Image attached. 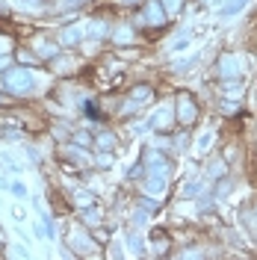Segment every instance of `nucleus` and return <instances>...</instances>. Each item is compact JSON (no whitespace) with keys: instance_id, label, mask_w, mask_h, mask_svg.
Wrapping results in <instances>:
<instances>
[{"instance_id":"1","label":"nucleus","mask_w":257,"mask_h":260,"mask_svg":"<svg viewBox=\"0 0 257 260\" xmlns=\"http://www.w3.org/2000/svg\"><path fill=\"white\" fill-rule=\"evenodd\" d=\"M33 77L24 71V65L21 68H12V71H6L3 74V89L6 92H12V95H30L33 92Z\"/></svg>"},{"instance_id":"2","label":"nucleus","mask_w":257,"mask_h":260,"mask_svg":"<svg viewBox=\"0 0 257 260\" xmlns=\"http://www.w3.org/2000/svg\"><path fill=\"white\" fill-rule=\"evenodd\" d=\"M169 172H172V166H169L166 160H157V154H151V169H148V180H145V186H148L151 192L166 189V183H169Z\"/></svg>"},{"instance_id":"3","label":"nucleus","mask_w":257,"mask_h":260,"mask_svg":"<svg viewBox=\"0 0 257 260\" xmlns=\"http://www.w3.org/2000/svg\"><path fill=\"white\" fill-rule=\"evenodd\" d=\"M195 118H198V104H195V98L189 92H180L177 95V121L183 124V127H189L195 124Z\"/></svg>"},{"instance_id":"4","label":"nucleus","mask_w":257,"mask_h":260,"mask_svg":"<svg viewBox=\"0 0 257 260\" xmlns=\"http://www.w3.org/2000/svg\"><path fill=\"white\" fill-rule=\"evenodd\" d=\"M219 74H222V77H237V74H240V62H237V59H234V56H222V59H219Z\"/></svg>"},{"instance_id":"5","label":"nucleus","mask_w":257,"mask_h":260,"mask_svg":"<svg viewBox=\"0 0 257 260\" xmlns=\"http://www.w3.org/2000/svg\"><path fill=\"white\" fill-rule=\"evenodd\" d=\"M80 39H83V27H77V24H74V27H65V30L59 32V42H62L65 48H71V45H77Z\"/></svg>"},{"instance_id":"6","label":"nucleus","mask_w":257,"mask_h":260,"mask_svg":"<svg viewBox=\"0 0 257 260\" xmlns=\"http://www.w3.org/2000/svg\"><path fill=\"white\" fill-rule=\"evenodd\" d=\"M145 24H154V27H160V24H166V15H163L160 3H148V9H145Z\"/></svg>"},{"instance_id":"7","label":"nucleus","mask_w":257,"mask_h":260,"mask_svg":"<svg viewBox=\"0 0 257 260\" xmlns=\"http://www.w3.org/2000/svg\"><path fill=\"white\" fill-rule=\"evenodd\" d=\"M151 127H157V130H169V127H172V110H169V107H163L160 113L154 115Z\"/></svg>"},{"instance_id":"8","label":"nucleus","mask_w":257,"mask_h":260,"mask_svg":"<svg viewBox=\"0 0 257 260\" xmlns=\"http://www.w3.org/2000/svg\"><path fill=\"white\" fill-rule=\"evenodd\" d=\"M113 42L115 45H130L133 42V27H115V32H113Z\"/></svg>"},{"instance_id":"9","label":"nucleus","mask_w":257,"mask_h":260,"mask_svg":"<svg viewBox=\"0 0 257 260\" xmlns=\"http://www.w3.org/2000/svg\"><path fill=\"white\" fill-rule=\"evenodd\" d=\"M130 98H133V101H136V104H139V101H151V98H154V89H151V86H136V89H133V92H130Z\"/></svg>"},{"instance_id":"10","label":"nucleus","mask_w":257,"mask_h":260,"mask_svg":"<svg viewBox=\"0 0 257 260\" xmlns=\"http://www.w3.org/2000/svg\"><path fill=\"white\" fill-rule=\"evenodd\" d=\"M151 240H154V251H157V254H163V251L169 248V237H166L163 231H154V234H151Z\"/></svg>"},{"instance_id":"11","label":"nucleus","mask_w":257,"mask_h":260,"mask_svg":"<svg viewBox=\"0 0 257 260\" xmlns=\"http://www.w3.org/2000/svg\"><path fill=\"white\" fill-rule=\"evenodd\" d=\"M245 3H248V0H231V3H228L225 9H222V18H231V15H237V12H240V9L245 6Z\"/></svg>"},{"instance_id":"12","label":"nucleus","mask_w":257,"mask_h":260,"mask_svg":"<svg viewBox=\"0 0 257 260\" xmlns=\"http://www.w3.org/2000/svg\"><path fill=\"white\" fill-rule=\"evenodd\" d=\"M15 59H18L21 65H39V59H36V53H30V50H24V48H21V50L15 53Z\"/></svg>"},{"instance_id":"13","label":"nucleus","mask_w":257,"mask_h":260,"mask_svg":"<svg viewBox=\"0 0 257 260\" xmlns=\"http://www.w3.org/2000/svg\"><path fill=\"white\" fill-rule=\"evenodd\" d=\"M74 201H77L80 207H89V204H95V195H92V192H83V189H77V192H74Z\"/></svg>"},{"instance_id":"14","label":"nucleus","mask_w":257,"mask_h":260,"mask_svg":"<svg viewBox=\"0 0 257 260\" xmlns=\"http://www.w3.org/2000/svg\"><path fill=\"white\" fill-rule=\"evenodd\" d=\"M160 6L166 9V15H175L177 9L183 6V0H160Z\"/></svg>"},{"instance_id":"15","label":"nucleus","mask_w":257,"mask_h":260,"mask_svg":"<svg viewBox=\"0 0 257 260\" xmlns=\"http://www.w3.org/2000/svg\"><path fill=\"white\" fill-rule=\"evenodd\" d=\"M95 142H98V148H104V151H110V148L115 145V136H110V133H101V136H98Z\"/></svg>"},{"instance_id":"16","label":"nucleus","mask_w":257,"mask_h":260,"mask_svg":"<svg viewBox=\"0 0 257 260\" xmlns=\"http://www.w3.org/2000/svg\"><path fill=\"white\" fill-rule=\"evenodd\" d=\"M56 45H53V42H42V45H39V56H56Z\"/></svg>"},{"instance_id":"17","label":"nucleus","mask_w":257,"mask_h":260,"mask_svg":"<svg viewBox=\"0 0 257 260\" xmlns=\"http://www.w3.org/2000/svg\"><path fill=\"white\" fill-rule=\"evenodd\" d=\"M225 92H228V95H237V98H240L242 95V86L234 80V77H228V80H225Z\"/></svg>"},{"instance_id":"18","label":"nucleus","mask_w":257,"mask_h":260,"mask_svg":"<svg viewBox=\"0 0 257 260\" xmlns=\"http://www.w3.org/2000/svg\"><path fill=\"white\" fill-rule=\"evenodd\" d=\"M237 110H240V104H234V101H225V104H222V113L225 115H234Z\"/></svg>"},{"instance_id":"19","label":"nucleus","mask_w":257,"mask_h":260,"mask_svg":"<svg viewBox=\"0 0 257 260\" xmlns=\"http://www.w3.org/2000/svg\"><path fill=\"white\" fill-rule=\"evenodd\" d=\"M222 175H225V166H222V162L210 166V178H222Z\"/></svg>"},{"instance_id":"20","label":"nucleus","mask_w":257,"mask_h":260,"mask_svg":"<svg viewBox=\"0 0 257 260\" xmlns=\"http://www.w3.org/2000/svg\"><path fill=\"white\" fill-rule=\"evenodd\" d=\"M139 207H145V213H154V210H157V201H151V198H142V201H139Z\"/></svg>"},{"instance_id":"21","label":"nucleus","mask_w":257,"mask_h":260,"mask_svg":"<svg viewBox=\"0 0 257 260\" xmlns=\"http://www.w3.org/2000/svg\"><path fill=\"white\" fill-rule=\"evenodd\" d=\"M83 216H86V222H89V225H95V222H98V210H92V204L86 207V213H83Z\"/></svg>"},{"instance_id":"22","label":"nucleus","mask_w":257,"mask_h":260,"mask_svg":"<svg viewBox=\"0 0 257 260\" xmlns=\"http://www.w3.org/2000/svg\"><path fill=\"white\" fill-rule=\"evenodd\" d=\"M74 145H89V136H86V133H74Z\"/></svg>"},{"instance_id":"23","label":"nucleus","mask_w":257,"mask_h":260,"mask_svg":"<svg viewBox=\"0 0 257 260\" xmlns=\"http://www.w3.org/2000/svg\"><path fill=\"white\" fill-rule=\"evenodd\" d=\"M198 189H201L198 183H186V186H183V195H198Z\"/></svg>"},{"instance_id":"24","label":"nucleus","mask_w":257,"mask_h":260,"mask_svg":"<svg viewBox=\"0 0 257 260\" xmlns=\"http://www.w3.org/2000/svg\"><path fill=\"white\" fill-rule=\"evenodd\" d=\"M228 192H231V183L222 180V183H219V189H216V195H228Z\"/></svg>"},{"instance_id":"25","label":"nucleus","mask_w":257,"mask_h":260,"mask_svg":"<svg viewBox=\"0 0 257 260\" xmlns=\"http://www.w3.org/2000/svg\"><path fill=\"white\" fill-rule=\"evenodd\" d=\"M9 254H12V257H24V248H18L15 245V248H9Z\"/></svg>"},{"instance_id":"26","label":"nucleus","mask_w":257,"mask_h":260,"mask_svg":"<svg viewBox=\"0 0 257 260\" xmlns=\"http://www.w3.org/2000/svg\"><path fill=\"white\" fill-rule=\"evenodd\" d=\"M0 56H3V42H0Z\"/></svg>"},{"instance_id":"27","label":"nucleus","mask_w":257,"mask_h":260,"mask_svg":"<svg viewBox=\"0 0 257 260\" xmlns=\"http://www.w3.org/2000/svg\"><path fill=\"white\" fill-rule=\"evenodd\" d=\"M254 213H257V207H254Z\"/></svg>"}]
</instances>
